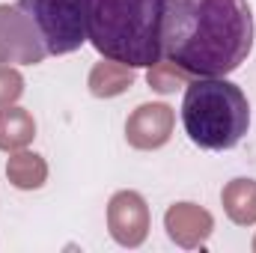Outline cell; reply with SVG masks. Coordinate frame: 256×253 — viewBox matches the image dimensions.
<instances>
[{
    "label": "cell",
    "instance_id": "8992f818",
    "mask_svg": "<svg viewBox=\"0 0 256 253\" xmlns=\"http://www.w3.org/2000/svg\"><path fill=\"white\" fill-rule=\"evenodd\" d=\"M108 226H110V236L122 248L143 244V238L149 232V208H146V200L137 190H120V194H114L110 196V206H108Z\"/></svg>",
    "mask_w": 256,
    "mask_h": 253
},
{
    "label": "cell",
    "instance_id": "ba28073f",
    "mask_svg": "<svg viewBox=\"0 0 256 253\" xmlns=\"http://www.w3.org/2000/svg\"><path fill=\"white\" fill-rule=\"evenodd\" d=\"M164 226L170 232V238L179 244V248H200L208 236H212V214L194 202H176L167 208L164 214Z\"/></svg>",
    "mask_w": 256,
    "mask_h": 253
},
{
    "label": "cell",
    "instance_id": "52a82bcc",
    "mask_svg": "<svg viewBox=\"0 0 256 253\" xmlns=\"http://www.w3.org/2000/svg\"><path fill=\"white\" fill-rule=\"evenodd\" d=\"M176 114L170 104H140L126 122V137L134 149H158L170 140Z\"/></svg>",
    "mask_w": 256,
    "mask_h": 253
},
{
    "label": "cell",
    "instance_id": "9a60e30c",
    "mask_svg": "<svg viewBox=\"0 0 256 253\" xmlns=\"http://www.w3.org/2000/svg\"><path fill=\"white\" fill-rule=\"evenodd\" d=\"M254 250H256V242H254Z\"/></svg>",
    "mask_w": 256,
    "mask_h": 253
},
{
    "label": "cell",
    "instance_id": "7a4b0ae2",
    "mask_svg": "<svg viewBox=\"0 0 256 253\" xmlns=\"http://www.w3.org/2000/svg\"><path fill=\"white\" fill-rule=\"evenodd\" d=\"M170 0H90L86 39L92 48L131 68L164 60V15Z\"/></svg>",
    "mask_w": 256,
    "mask_h": 253
},
{
    "label": "cell",
    "instance_id": "5bb4252c",
    "mask_svg": "<svg viewBox=\"0 0 256 253\" xmlns=\"http://www.w3.org/2000/svg\"><path fill=\"white\" fill-rule=\"evenodd\" d=\"M24 92V78L12 68V66L0 63V108L15 104Z\"/></svg>",
    "mask_w": 256,
    "mask_h": 253
},
{
    "label": "cell",
    "instance_id": "30bf717a",
    "mask_svg": "<svg viewBox=\"0 0 256 253\" xmlns=\"http://www.w3.org/2000/svg\"><path fill=\"white\" fill-rule=\"evenodd\" d=\"M36 137V122L30 110L6 104L0 108V149L3 152H18Z\"/></svg>",
    "mask_w": 256,
    "mask_h": 253
},
{
    "label": "cell",
    "instance_id": "3957f363",
    "mask_svg": "<svg viewBox=\"0 0 256 253\" xmlns=\"http://www.w3.org/2000/svg\"><path fill=\"white\" fill-rule=\"evenodd\" d=\"M182 126L200 149H232L250 128L248 96L226 78H194L182 98Z\"/></svg>",
    "mask_w": 256,
    "mask_h": 253
},
{
    "label": "cell",
    "instance_id": "277c9868",
    "mask_svg": "<svg viewBox=\"0 0 256 253\" xmlns=\"http://www.w3.org/2000/svg\"><path fill=\"white\" fill-rule=\"evenodd\" d=\"M18 6L33 18L48 54L63 57L86 42L90 0H18Z\"/></svg>",
    "mask_w": 256,
    "mask_h": 253
},
{
    "label": "cell",
    "instance_id": "5b68a950",
    "mask_svg": "<svg viewBox=\"0 0 256 253\" xmlns=\"http://www.w3.org/2000/svg\"><path fill=\"white\" fill-rule=\"evenodd\" d=\"M48 57V48L33 18L12 3H0V63L36 66Z\"/></svg>",
    "mask_w": 256,
    "mask_h": 253
},
{
    "label": "cell",
    "instance_id": "6da1fadb",
    "mask_svg": "<svg viewBox=\"0 0 256 253\" xmlns=\"http://www.w3.org/2000/svg\"><path fill=\"white\" fill-rule=\"evenodd\" d=\"M248 0H170L164 15V60L191 78H226L254 51Z\"/></svg>",
    "mask_w": 256,
    "mask_h": 253
},
{
    "label": "cell",
    "instance_id": "8fae6325",
    "mask_svg": "<svg viewBox=\"0 0 256 253\" xmlns=\"http://www.w3.org/2000/svg\"><path fill=\"white\" fill-rule=\"evenodd\" d=\"M224 212L230 214L232 224L238 226H254L256 224V182L254 179H232L224 194Z\"/></svg>",
    "mask_w": 256,
    "mask_h": 253
},
{
    "label": "cell",
    "instance_id": "7c38bea8",
    "mask_svg": "<svg viewBox=\"0 0 256 253\" xmlns=\"http://www.w3.org/2000/svg\"><path fill=\"white\" fill-rule=\"evenodd\" d=\"M6 176H9V182H12L15 188H21V190L42 188L45 179H48V164H45L42 155L18 149V152L6 161Z\"/></svg>",
    "mask_w": 256,
    "mask_h": 253
},
{
    "label": "cell",
    "instance_id": "4fadbf2b",
    "mask_svg": "<svg viewBox=\"0 0 256 253\" xmlns=\"http://www.w3.org/2000/svg\"><path fill=\"white\" fill-rule=\"evenodd\" d=\"M188 78L191 74L185 68H179L170 60H158L155 66H149V74H146V80L155 92H176L179 86H188Z\"/></svg>",
    "mask_w": 256,
    "mask_h": 253
},
{
    "label": "cell",
    "instance_id": "9c48e42d",
    "mask_svg": "<svg viewBox=\"0 0 256 253\" xmlns=\"http://www.w3.org/2000/svg\"><path fill=\"white\" fill-rule=\"evenodd\" d=\"M131 84H134V68L126 63H116V60H108V57L96 63L90 72V92L96 98H114L126 92Z\"/></svg>",
    "mask_w": 256,
    "mask_h": 253
}]
</instances>
